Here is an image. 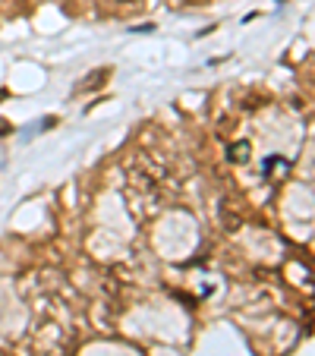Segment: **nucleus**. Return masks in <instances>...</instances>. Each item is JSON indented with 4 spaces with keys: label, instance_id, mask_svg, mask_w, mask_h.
<instances>
[{
    "label": "nucleus",
    "instance_id": "nucleus-4",
    "mask_svg": "<svg viewBox=\"0 0 315 356\" xmlns=\"http://www.w3.org/2000/svg\"><path fill=\"white\" fill-rule=\"evenodd\" d=\"M227 161L246 164V161H249V142H234V145L227 148Z\"/></svg>",
    "mask_w": 315,
    "mask_h": 356
},
{
    "label": "nucleus",
    "instance_id": "nucleus-2",
    "mask_svg": "<svg viewBox=\"0 0 315 356\" xmlns=\"http://www.w3.org/2000/svg\"><path fill=\"white\" fill-rule=\"evenodd\" d=\"M108 7L120 16H136L145 10V0H108Z\"/></svg>",
    "mask_w": 315,
    "mask_h": 356
},
{
    "label": "nucleus",
    "instance_id": "nucleus-1",
    "mask_svg": "<svg viewBox=\"0 0 315 356\" xmlns=\"http://www.w3.org/2000/svg\"><path fill=\"white\" fill-rule=\"evenodd\" d=\"M123 174H127V186L136 195H154V189L161 186V180L168 177V168L158 158L139 152V155H133L123 164Z\"/></svg>",
    "mask_w": 315,
    "mask_h": 356
},
{
    "label": "nucleus",
    "instance_id": "nucleus-3",
    "mask_svg": "<svg viewBox=\"0 0 315 356\" xmlns=\"http://www.w3.org/2000/svg\"><path fill=\"white\" fill-rule=\"evenodd\" d=\"M108 76H111V70H95V73H88V79H82L79 86H76V92H92V88L104 86Z\"/></svg>",
    "mask_w": 315,
    "mask_h": 356
},
{
    "label": "nucleus",
    "instance_id": "nucleus-5",
    "mask_svg": "<svg viewBox=\"0 0 315 356\" xmlns=\"http://www.w3.org/2000/svg\"><path fill=\"white\" fill-rule=\"evenodd\" d=\"M0 356H13V353H7V350H0Z\"/></svg>",
    "mask_w": 315,
    "mask_h": 356
}]
</instances>
